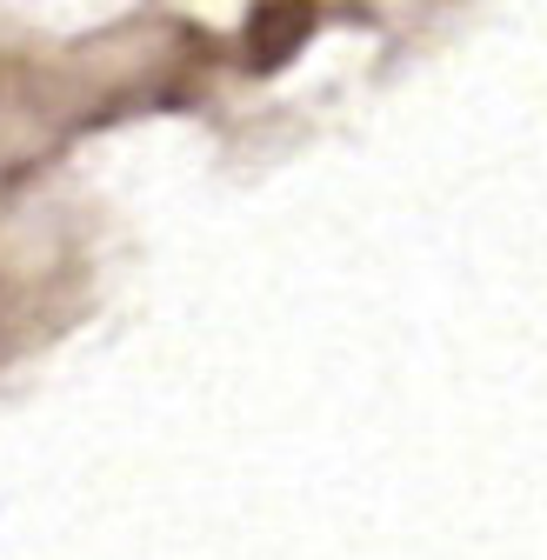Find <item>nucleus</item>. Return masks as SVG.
<instances>
[{
  "label": "nucleus",
  "instance_id": "f257e3e1",
  "mask_svg": "<svg viewBox=\"0 0 547 560\" xmlns=\"http://www.w3.org/2000/svg\"><path fill=\"white\" fill-rule=\"evenodd\" d=\"M321 27V8L314 0H254V14L241 27V47H247V67L254 74H274V67H288L307 34Z\"/></svg>",
  "mask_w": 547,
  "mask_h": 560
}]
</instances>
